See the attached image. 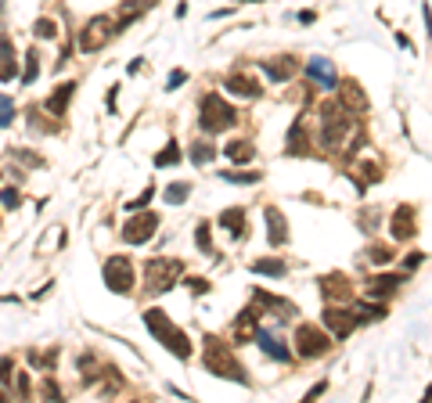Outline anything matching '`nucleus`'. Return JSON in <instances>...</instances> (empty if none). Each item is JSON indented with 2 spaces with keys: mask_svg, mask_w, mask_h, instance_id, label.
<instances>
[{
  "mask_svg": "<svg viewBox=\"0 0 432 403\" xmlns=\"http://www.w3.org/2000/svg\"><path fill=\"white\" fill-rule=\"evenodd\" d=\"M353 112L343 101H324L321 105V148L324 151H338L343 141H350L353 134Z\"/></svg>",
  "mask_w": 432,
  "mask_h": 403,
  "instance_id": "1",
  "label": "nucleus"
},
{
  "mask_svg": "<svg viewBox=\"0 0 432 403\" xmlns=\"http://www.w3.org/2000/svg\"><path fill=\"white\" fill-rule=\"evenodd\" d=\"M202 360H205V367L212 371L216 378H227V382H238V385H249V375L241 371L238 357L231 353V346L224 343V338L205 335V343H202Z\"/></svg>",
  "mask_w": 432,
  "mask_h": 403,
  "instance_id": "2",
  "label": "nucleus"
},
{
  "mask_svg": "<svg viewBox=\"0 0 432 403\" xmlns=\"http://www.w3.org/2000/svg\"><path fill=\"white\" fill-rule=\"evenodd\" d=\"M144 324H148V331L155 335L177 360H188V357H191V338L166 317V309H155V306L144 309Z\"/></svg>",
  "mask_w": 432,
  "mask_h": 403,
  "instance_id": "3",
  "label": "nucleus"
},
{
  "mask_svg": "<svg viewBox=\"0 0 432 403\" xmlns=\"http://www.w3.org/2000/svg\"><path fill=\"white\" fill-rule=\"evenodd\" d=\"M198 108H202V112H198V127H202L205 134H224V130H231L234 122H238L234 105H227L220 94H205Z\"/></svg>",
  "mask_w": 432,
  "mask_h": 403,
  "instance_id": "4",
  "label": "nucleus"
},
{
  "mask_svg": "<svg viewBox=\"0 0 432 403\" xmlns=\"http://www.w3.org/2000/svg\"><path fill=\"white\" fill-rule=\"evenodd\" d=\"M180 274H184V263L180 260H148V267H144V288L151 292V295H163V292H170L177 281H180Z\"/></svg>",
  "mask_w": 432,
  "mask_h": 403,
  "instance_id": "5",
  "label": "nucleus"
},
{
  "mask_svg": "<svg viewBox=\"0 0 432 403\" xmlns=\"http://www.w3.org/2000/svg\"><path fill=\"white\" fill-rule=\"evenodd\" d=\"M331 338H335V335H324V331L314 328V324H299V328H296V353H299L303 360H317V357H324V353L331 350Z\"/></svg>",
  "mask_w": 432,
  "mask_h": 403,
  "instance_id": "6",
  "label": "nucleus"
},
{
  "mask_svg": "<svg viewBox=\"0 0 432 403\" xmlns=\"http://www.w3.org/2000/svg\"><path fill=\"white\" fill-rule=\"evenodd\" d=\"M101 274H105L108 292L130 295V288H134V263H130V256H108L105 267H101Z\"/></svg>",
  "mask_w": 432,
  "mask_h": 403,
  "instance_id": "7",
  "label": "nucleus"
},
{
  "mask_svg": "<svg viewBox=\"0 0 432 403\" xmlns=\"http://www.w3.org/2000/svg\"><path fill=\"white\" fill-rule=\"evenodd\" d=\"M357 324H360V317H357V309H343L338 302H328L324 306V328L343 343V338H350L353 331H357Z\"/></svg>",
  "mask_w": 432,
  "mask_h": 403,
  "instance_id": "8",
  "label": "nucleus"
},
{
  "mask_svg": "<svg viewBox=\"0 0 432 403\" xmlns=\"http://www.w3.org/2000/svg\"><path fill=\"white\" fill-rule=\"evenodd\" d=\"M112 33H119V25H112L105 15H98V18H90L87 25H83V37H80V47L87 51V54H94V51H101L108 40H112Z\"/></svg>",
  "mask_w": 432,
  "mask_h": 403,
  "instance_id": "9",
  "label": "nucleus"
},
{
  "mask_svg": "<svg viewBox=\"0 0 432 403\" xmlns=\"http://www.w3.org/2000/svg\"><path fill=\"white\" fill-rule=\"evenodd\" d=\"M414 231H418V212H414V205H396L393 216H389V234H393L396 241H411Z\"/></svg>",
  "mask_w": 432,
  "mask_h": 403,
  "instance_id": "10",
  "label": "nucleus"
},
{
  "mask_svg": "<svg viewBox=\"0 0 432 403\" xmlns=\"http://www.w3.org/2000/svg\"><path fill=\"white\" fill-rule=\"evenodd\" d=\"M155 227H159V216L155 212H137V216H130V224L122 227V241L144 245L151 234H155Z\"/></svg>",
  "mask_w": 432,
  "mask_h": 403,
  "instance_id": "11",
  "label": "nucleus"
},
{
  "mask_svg": "<svg viewBox=\"0 0 432 403\" xmlns=\"http://www.w3.org/2000/svg\"><path fill=\"white\" fill-rule=\"evenodd\" d=\"M263 72H267L270 83H288L299 72V58L296 54H277V58L263 61Z\"/></svg>",
  "mask_w": 432,
  "mask_h": 403,
  "instance_id": "12",
  "label": "nucleus"
},
{
  "mask_svg": "<svg viewBox=\"0 0 432 403\" xmlns=\"http://www.w3.org/2000/svg\"><path fill=\"white\" fill-rule=\"evenodd\" d=\"M306 76H310V83H317V87H324V90H335L338 83H343L328 58H310V61H306Z\"/></svg>",
  "mask_w": 432,
  "mask_h": 403,
  "instance_id": "13",
  "label": "nucleus"
},
{
  "mask_svg": "<svg viewBox=\"0 0 432 403\" xmlns=\"http://www.w3.org/2000/svg\"><path fill=\"white\" fill-rule=\"evenodd\" d=\"M317 285H321V292H324L331 302H350V299H353V285H350V277H346V274H338V270H335V274H324Z\"/></svg>",
  "mask_w": 432,
  "mask_h": 403,
  "instance_id": "14",
  "label": "nucleus"
},
{
  "mask_svg": "<svg viewBox=\"0 0 432 403\" xmlns=\"http://www.w3.org/2000/svg\"><path fill=\"white\" fill-rule=\"evenodd\" d=\"M263 220H267V241L274 245V249H281V245L288 241V224H285V212L267 205L263 209Z\"/></svg>",
  "mask_w": 432,
  "mask_h": 403,
  "instance_id": "15",
  "label": "nucleus"
},
{
  "mask_svg": "<svg viewBox=\"0 0 432 403\" xmlns=\"http://www.w3.org/2000/svg\"><path fill=\"white\" fill-rule=\"evenodd\" d=\"M404 281H407V274H375L371 281L364 285V292L371 295V299H389Z\"/></svg>",
  "mask_w": 432,
  "mask_h": 403,
  "instance_id": "16",
  "label": "nucleus"
},
{
  "mask_svg": "<svg viewBox=\"0 0 432 403\" xmlns=\"http://www.w3.org/2000/svg\"><path fill=\"white\" fill-rule=\"evenodd\" d=\"M338 101H343L353 115L367 112V94H364V87L357 79H343V83H338Z\"/></svg>",
  "mask_w": 432,
  "mask_h": 403,
  "instance_id": "17",
  "label": "nucleus"
},
{
  "mask_svg": "<svg viewBox=\"0 0 432 403\" xmlns=\"http://www.w3.org/2000/svg\"><path fill=\"white\" fill-rule=\"evenodd\" d=\"M288 144H285V151L292 155V159H299V155H310L314 148H310V134H306V122H303V115H296V122H292V130H288V137H285Z\"/></svg>",
  "mask_w": 432,
  "mask_h": 403,
  "instance_id": "18",
  "label": "nucleus"
},
{
  "mask_svg": "<svg viewBox=\"0 0 432 403\" xmlns=\"http://www.w3.org/2000/svg\"><path fill=\"white\" fill-rule=\"evenodd\" d=\"M256 346H260V350H263L267 357L281 360V364H285L288 357H292V353H288V346H285V343H281V338H277V335H270L267 328H256Z\"/></svg>",
  "mask_w": 432,
  "mask_h": 403,
  "instance_id": "19",
  "label": "nucleus"
},
{
  "mask_svg": "<svg viewBox=\"0 0 432 403\" xmlns=\"http://www.w3.org/2000/svg\"><path fill=\"white\" fill-rule=\"evenodd\" d=\"M72 94H76V83H61L58 90H54V94L44 101V112H51V115H65L69 112V101H72Z\"/></svg>",
  "mask_w": 432,
  "mask_h": 403,
  "instance_id": "20",
  "label": "nucleus"
},
{
  "mask_svg": "<svg viewBox=\"0 0 432 403\" xmlns=\"http://www.w3.org/2000/svg\"><path fill=\"white\" fill-rule=\"evenodd\" d=\"M256 306H263V309H277V317H296V302H288V299H281V295H270V292H263V288H256Z\"/></svg>",
  "mask_w": 432,
  "mask_h": 403,
  "instance_id": "21",
  "label": "nucleus"
},
{
  "mask_svg": "<svg viewBox=\"0 0 432 403\" xmlns=\"http://www.w3.org/2000/svg\"><path fill=\"white\" fill-rule=\"evenodd\" d=\"M155 4H159V0H127V4H122V11H119V29H130L141 15H148Z\"/></svg>",
  "mask_w": 432,
  "mask_h": 403,
  "instance_id": "22",
  "label": "nucleus"
},
{
  "mask_svg": "<svg viewBox=\"0 0 432 403\" xmlns=\"http://www.w3.org/2000/svg\"><path fill=\"white\" fill-rule=\"evenodd\" d=\"M224 87H227V94H238V98H260V83H253L249 76H241V72H234V76H227L224 79Z\"/></svg>",
  "mask_w": 432,
  "mask_h": 403,
  "instance_id": "23",
  "label": "nucleus"
},
{
  "mask_svg": "<svg viewBox=\"0 0 432 403\" xmlns=\"http://www.w3.org/2000/svg\"><path fill=\"white\" fill-rule=\"evenodd\" d=\"M220 227H227L234 238H241V234H249V216H245V209H224L220 212Z\"/></svg>",
  "mask_w": 432,
  "mask_h": 403,
  "instance_id": "24",
  "label": "nucleus"
},
{
  "mask_svg": "<svg viewBox=\"0 0 432 403\" xmlns=\"http://www.w3.org/2000/svg\"><path fill=\"white\" fill-rule=\"evenodd\" d=\"M224 155L231 162H253L256 159V148L249 144V141H231L227 148H224Z\"/></svg>",
  "mask_w": 432,
  "mask_h": 403,
  "instance_id": "25",
  "label": "nucleus"
},
{
  "mask_svg": "<svg viewBox=\"0 0 432 403\" xmlns=\"http://www.w3.org/2000/svg\"><path fill=\"white\" fill-rule=\"evenodd\" d=\"M188 155H191V162H195V166H205V162H212V159H216V144H212V141H195Z\"/></svg>",
  "mask_w": 432,
  "mask_h": 403,
  "instance_id": "26",
  "label": "nucleus"
},
{
  "mask_svg": "<svg viewBox=\"0 0 432 403\" xmlns=\"http://www.w3.org/2000/svg\"><path fill=\"white\" fill-rule=\"evenodd\" d=\"M188 195H191V184H188V180H173L170 188L163 191V198H166L170 205H180V202H188Z\"/></svg>",
  "mask_w": 432,
  "mask_h": 403,
  "instance_id": "27",
  "label": "nucleus"
},
{
  "mask_svg": "<svg viewBox=\"0 0 432 403\" xmlns=\"http://www.w3.org/2000/svg\"><path fill=\"white\" fill-rule=\"evenodd\" d=\"M357 317H360V324H367V321H382V317H386L382 299H379V302H360V306H357Z\"/></svg>",
  "mask_w": 432,
  "mask_h": 403,
  "instance_id": "28",
  "label": "nucleus"
},
{
  "mask_svg": "<svg viewBox=\"0 0 432 403\" xmlns=\"http://www.w3.org/2000/svg\"><path fill=\"white\" fill-rule=\"evenodd\" d=\"M249 270H253V274H267V277H281V274H285V263H281V260H256Z\"/></svg>",
  "mask_w": 432,
  "mask_h": 403,
  "instance_id": "29",
  "label": "nucleus"
},
{
  "mask_svg": "<svg viewBox=\"0 0 432 403\" xmlns=\"http://www.w3.org/2000/svg\"><path fill=\"white\" fill-rule=\"evenodd\" d=\"M0 79H4V83L15 79V47H11L8 37H4V65H0Z\"/></svg>",
  "mask_w": 432,
  "mask_h": 403,
  "instance_id": "30",
  "label": "nucleus"
},
{
  "mask_svg": "<svg viewBox=\"0 0 432 403\" xmlns=\"http://www.w3.org/2000/svg\"><path fill=\"white\" fill-rule=\"evenodd\" d=\"M173 162H180V144H177V141H170V144L155 155V166H159V169H163V166H173Z\"/></svg>",
  "mask_w": 432,
  "mask_h": 403,
  "instance_id": "31",
  "label": "nucleus"
},
{
  "mask_svg": "<svg viewBox=\"0 0 432 403\" xmlns=\"http://www.w3.org/2000/svg\"><path fill=\"white\" fill-rule=\"evenodd\" d=\"M37 72H40V54H37V51H25V72H22V83H37Z\"/></svg>",
  "mask_w": 432,
  "mask_h": 403,
  "instance_id": "32",
  "label": "nucleus"
},
{
  "mask_svg": "<svg viewBox=\"0 0 432 403\" xmlns=\"http://www.w3.org/2000/svg\"><path fill=\"white\" fill-rule=\"evenodd\" d=\"M33 37H37V40H54V37H58V25H54L51 18H37V22H33Z\"/></svg>",
  "mask_w": 432,
  "mask_h": 403,
  "instance_id": "33",
  "label": "nucleus"
},
{
  "mask_svg": "<svg viewBox=\"0 0 432 403\" xmlns=\"http://www.w3.org/2000/svg\"><path fill=\"white\" fill-rule=\"evenodd\" d=\"M379 220H382V212H379V209H364V212L357 216L360 231H367V234H371V231H379Z\"/></svg>",
  "mask_w": 432,
  "mask_h": 403,
  "instance_id": "34",
  "label": "nucleus"
},
{
  "mask_svg": "<svg viewBox=\"0 0 432 403\" xmlns=\"http://www.w3.org/2000/svg\"><path fill=\"white\" fill-rule=\"evenodd\" d=\"M364 256H367V260H371V263H379V267H386V263H393V249H389V245H371V249H367Z\"/></svg>",
  "mask_w": 432,
  "mask_h": 403,
  "instance_id": "35",
  "label": "nucleus"
},
{
  "mask_svg": "<svg viewBox=\"0 0 432 403\" xmlns=\"http://www.w3.org/2000/svg\"><path fill=\"white\" fill-rule=\"evenodd\" d=\"M151 198H155V188H151V184H148V188H144L137 198H130V202H127V212H141V209H144Z\"/></svg>",
  "mask_w": 432,
  "mask_h": 403,
  "instance_id": "36",
  "label": "nucleus"
},
{
  "mask_svg": "<svg viewBox=\"0 0 432 403\" xmlns=\"http://www.w3.org/2000/svg\"><path fill=\"white\" fill-rule=\"evenodd\" d=\"M195 245L205 252V256H212V241H209V224H198V231H195Z\"/></svg>",
  "mask_w": 432,
  "mask_h": 403,
  "instance_id": "37",
  "label": "nucleus"
},
{
  "mask_svg": "<svg viewBox=\"0 0 432 403\" xmlns=\"http://www.w3.org/2000/svg\"><path fill=\"white\" fill-rule=\"evenodd\" d=\"M220 177L231 184H260L263 180V173H220Z\"/></svg>",
  "mask_w": 432,
  "mask_h": 403,
  "instance_id": "38",
  "label": "nucleus"
},
{
  "mask_svg": "<svg viewBox=\"0 0 432 403\" xmlns=\"http://www.w3.org/2000/svg\"><path fill=\"white\" fill-rule=\"evenodd\" d=\"M0 108H4V115H0V127H11V119H15V101L4 94V101H0Z\"/></svg>",
  "mask_w": 432,
  "mask_h": 403,
  "instance_id": "39",
  "label": "nucleus"
},
{
  "mask_svg": "<svg viewBox=\"0 0 432 403\" xmlns=\"http://www.w3.org/2000/svg\"><path fill=\"white\" fill-rule=\"evenodd\" d=\"M15 159L25 162V166H37V169L44 166V159H40V155H33V151H15Z\"/></svg>",
  "mask_w": 432,
  "mask_h": 403,
  "instance_id": "40",
  "label": "nucleus"
},
{
  "mask_svg": "<svg viewBox=\"0 0 432 403\" xmlns=\"http://www.w3.org/2000/svg\"><path fill=\"white\" fill-rule=\"evenodd\" d=\"M184 285H188L195 295H205V292H209V281H205V277H188V281H184Z\"/></svg>",
  "mask_w": 432,
  "mask_h": 403,
  "instance_id": "41",
  "label": "nucleus"
},
{
  "mask_svg": "<svg viewBox=\"0 0 432 403\" xmlns=\"http://www.w3.org/2000/svg\"><path fill=\"white\" fill-rule=\"evenodd\" d=\"M22 205V198H18V191L15 188H4V209L11 212V209H18Z\"/></svg>",
  "mask_w": 432,
  "mask_h": 403,
  "instance_id": "42",
  "label": "nucleus"
},
{
  "mask_svg": "<svg viewBox=\"0 0 432 403\" xmlns=\"http://www.w3.org/2000/svg\"><path fill=\"white\" fill-rule=\"evenodd\" d=\"M184 79H188V72H184V69H173V72H170V79H166V90H177Z\"/></svg>",
  "mask_w": 432,
  "mask_h": 403,
  "instance_id": "43",
  "label": "nucleus"
},
{
  "mask_svg": "<svg viewBox=\"0 0 432 403\" xmlns=\"http://www.w3.org/2000/svg\"><path fill=\"white\" fill-rule=\"evenodd\" d=\"M421 260H425L421 252H407V256H404V270H414V267H421Z\"/></svg>",
  "mask_w": 432,
  "mask_h": 403,
  "instance_id": "44",
  "label": "nucleus"
},
{
  "mask_svg": "<svg viewBox=\"0 0 432 403\" xmlns=\"http://www.w3.org/2000/svg\"><path fill=\"white\" fill-rule=\"evenodd\" d=\"M324 389H328V382H317L310 392H306V399H317V396H324Z\"/></svg>",
  "mask_w": 432,
  "mask_h": 403,
  "instance_id": "45",
  "label": "nucleus"
},
{
  "mask_svg": "<svg viewBox=\"0 0 432 403\" xmlns=\"http://www.w3.org/2000/svg\"><path fill=\"white\" fill-rule=\"evenodd\" d=\"M44 392H47V396H51V399H58V396H61V392H58V385H54V382H44Z\"/></svg>",
  "mask_w": 432,
  "mask_h": 403,
  "instance_id": "46",
  "label": "nucleus"
},
{
  "mask_svg": "<svg viewBox=\"0 0 432 403\" xmlns=\"http://www.w3.org/2000/svg\"><path fill=\"white\" fill-rule=\"evenodd\" d=\"M299 22H306V25L317 22V11H299Z\"/></svg>",
  "mask_w": 432,
  "mask_h": 403,
  "instance_id": "47",
  "label": "nucleus"
},
{
  "mask_svg": "<svg viewBox=\"0 0 432 403\" xmlns=\"http://www.w3.org/2000/svg\"><path fill=\"white\" fill-rule=\"evenodd\" d=\"M249 4H260V0H249Z\"/></svg>",
  "mask_w": 432,
  "mask_h": 403,
  "instance_id": "48",
  "label": "nucleus"
}]
</instances>
